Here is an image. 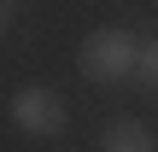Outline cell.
Here are the masks:
<instances>
[{
    "instance_id": "6da1fadb",
    "label": "cell",
    "mask_w": 158,
    "mask_h": 152,
    "mask_svg": "<svg viewBox=\"0 0 158 152\" xmlns=\"http://www.w3.org/2000/svg\"><path fill=\"white\" fill-rule=\"evenodd\" d=\"M82 76L88 82H129L135 76V64H141V35L135 29H94L88 41H82Z\"/></svg>"
},
{
    "instance_id": "7a4b0ae2",
    "label": "cell",
    "mask_w": 158,
    "mask_h": 152,
    "mask_svg": "<svg viewBox=\"0 0 158 152\" xmlns=\"http://www.w3.org/2000/svg\"><path fill=\"white\" fill-rule=\"evenodd\" d=\"M6 111H12V123H18L23 135H59V129H64V105H59V94H53V88H35V82L18 88Z\"/></svg>"
},
{
    "instance_id": "3957f363",
    "label": "cell",
    "mask_w": 158,
    "mask_h": 152,
    "mask_svg": "<svg viewBox=\"0 0 158 152\" xmlns=\"http://www.w3.org/2000/svg\"><path fill=\"white\" fill-rule=\"evenodd\" d=\"M100 152H158V146H152V129H147V123H135V117H117V123H106Z\"/></svg>"
},
{
    "instance_id": "5b68a950",
    "label": "cell",
    "mask_w": 158,
    "mask_h": 152,
    "mask_svg": "<svg viewBox=\"0 0 158 152\" xmlns=\"http://www.w3.org/2000/svg\"><path fill=\"white\" fill-rule=\"evenodd\" d=\"M12 6H18V0H0V35H6V23H12Z\"/></svg>"
},
{
    "instance_id": "277c9868",
    "label": "cell",
    "mask_w": 158,
    "mask_h": 152,
    "mask_svg": "<svg viewBox=\"0 0 158 152\" xmlns=\"http://www.w3.org/2000/svg\"><path fill=\"white\" fill-rule=\"evenodd\" d=\"M135 82L141 88H158V35L141 41V64H135Z\"/></svg>"
}]
</instances>
